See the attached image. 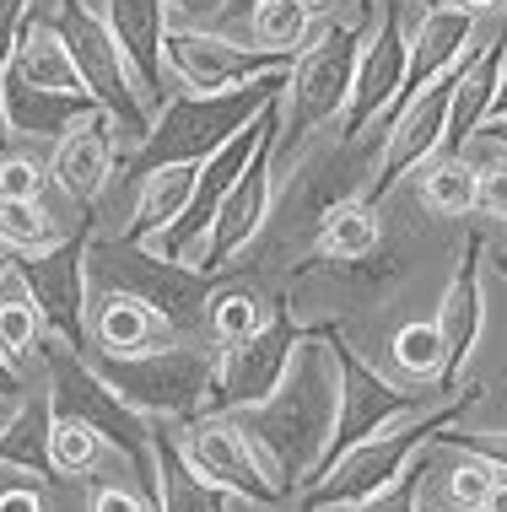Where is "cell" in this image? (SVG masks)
<instances>
[{
	"label": "cell",
	"instance_id": "cell-25",
	"mask_svg": "<svg viewBox=\"0 0 507 512\" xmlns=\"http://www.w3.org/2000/svg\"><path fill=\"white\" fill-rule=\"evenodd\" d=\"M276 313H281V302H270L259 286H227V292L211 297V308H205V329H211L216 345H232V340L259 335Z\"/></svg>",
	"mask_w": 507,
	"mask_h": 512
},
{
	"label": "cell",
	"instance_id": "cell-28",
	"mask_svg": "<svg viewBox=\"0 0 507 512\" xmlns=\"http://www.w3.org/2000/svg\"><path fill=\"white\" fill-rule=\"evenodd\" d=\"M313 22L297 0H254L249 11V38L259 49H276V54H297L313 38Z\"/></svg>",
	"mask_w": 507,
	"mask_h": 512
},
{
	"label": "cell",
	"instance_id": "cell-39",
	"mask_svg": "<svg viewBox=\"0 0 507 512\" xmlns=\"http://www.w3.org/2000/svg\"><path fill=\"white\" fill-rule=\"evenodd\" d=\"M481 512H507V475H497V486H491V496H486Z\"/></svg>",
	"mask_w": 507,
	"mask_h": 512
},
{
	"label": "cell",
	"instance_id": "cell-31",
	"mask_svg": "<svg viewBox=\"0 0 507 512\" xmlns=\"http://www.w3.org/2000/svg\"><path fill=\"white\" fill-rule=\"evenodd\" d=\"M49 168L33 162L27 151H6L0 146V200H44Z\"/></svg>",
	"mask_w": 507,
	"mask_h": 512
},
{
	"label": "cell",
	"instance_id": "cell-30",
	"mask_svg": "<svg viewBox=\"0 0 507 512\" xmlns=\"http://www.w3.org/2000/svg\"><path fill=\"white\" fill-rule=\"evenodd\" d=\"M38 335H44V318H38L33 297H27V292L0 297V351H6V356H27Z\"/></svg>",
	"mask_w": 507,
	"mask_h": 512
},
{
	"label": "cell",
	"instance_id": "cell-42",
	"mask_svg": "<svg viewBox=\"0 0 507 512\" xmlns=\"http://www.w3.org/2000/svg\"><path fill=\"white\" fill-rule=\"evenodd\" d=\"M11 141V119H6V71H0V146Z\"/></svg>",
	"mask_w": 507,
	"mask_h": 512
},
{
	"label": "cell",
	"instance_id": "cell-45",
	"mask_svg": "<svg viewBox=\"0 0 507 512\" xmlns=\"http://www.w3.org/2000/svg\"><path fill=\"white\" fill-rule=\"evenodd\" d=\"M362 6H367V11H373V0H362Z\"/></svg>",
	"mask_w": 507,
	"mask_h": 512
},
{
	"label": "cell",
	"instance_id": "cell-23",
	"mask_svg": "<svg viewBox=\"0 0 507 512\" xmlns=\"http://www.w3.org/2000/svg\"><path fill=\"white\" fill-rule=\"evenodd\" d=\"M383 238V211L373 200H346V205H335L330 216H324V227H319V238H313V254L319 259H362V254H373Z\"/></svg>",
	"mask_w": 507,
	"mask_h": 512
},
{
	"label": "cell",
	"instance_id": "cell-6",
	"mask_svg": "<svg viewBox=\"0 0 507 512\" xmlns=\"http://www.w3.org/2000/svg\"><path fill=\"white\" fill-rule=\"evenodd\" d=\"M87 270H98L103 286H125V292L146 297L162 318H168L173 335H195V329H205V308H211V275H200L195 265H173V259L152 254L146 243L103 238V232H92Z\"/></svg>",
	"mask_w": 507,
	"mask_h": 512
},
{
	"label": "cell",
	"instance_id": "cell-40",
	"mask_svg": "<svg viewBox=\"0 0 507 512\" xmlns=\"http://www.w3.org/2000/svg\"><path fill=\"white\" fill-rule=\"evenodd\" d=\"M507 114V60H502V81H497V98H491V114L486 119H502Z\"/></svg>",
	"mask_w": 507,
	"mask_h": 512
},
{
	"label": "cell",
	"instance_id": "cell-11",
	"mask_svg": "<svg viewBox=\"0 0 507 512\" xmlns=\"http://www.w3.org/2000/svg\"><path fill=\"white\" fill-rule=\"evenodd\" d=\"M270 195H276V135L254 151V162L232 178V189L216 205V221H211V238H205L195 270L200 275H222L232 259L249 248L259 232H265V216H270Z\"/></svg>",
	"mask_w": 507,
	"mask_h": 512
},
{
	"label": "cell",
	"instance_id": "cell-4",
	"mask_svg": "<svg viewBox=\"0 0 507 512\" xmlns=\"http://www.w3.org/2000/svg\"><path fill=\"white\" fill-rule=\"evenodd\" d=\"M416 259H421V227L410 216H394V227L383 232L378 248L362 259L308 254V270L292 281L286 308H319L324 324H335V318H346V313L383 308V302L405 286V275L416 270Z\"/></svg>",
	"mask_w": 507,
	"mask_h": 512
},
{
	"label": "cell",
	"instance_id": "cell-16",
	"mask_svg": "<svg viewBox=\"0 0 507 512\" xmlns=\"http://www.w3.org/2000/svg\"><path fill=\"white\" fill-rule=\"evenodd\" d=\"M475 38H481V17L475 11L454 6V0H443V6H427L416 22V33H410V71H405V98H416L421 87H432L437 76H448L454 65H464L475 54ZM394 103V108H400Z\"/></svg>",
	"mask_w": 507,
	"mask_h": 512
},
{
	"label": "cell",
	"instance_id": "cell-24",
	"mask_svg": "<svg viewBox=\"0 0 507 512\" xmlns=\"http://www.w3.org/2000/svg\"><path fill=\"white\" fill-rule=\"evenodd\" d=\"M416 205H421V211H432V216H448V221L481 211V178H475L470 157L432 162V168L416 178Z\"/></svg>",
	"mask_w": 507,
	"mask_h": 512
},
{
	"label": "cell",
	"instance_id": "cell-7",
	"mask_svg": "<svg viewBox=\"0 0 507 512\" xmlns=\"http://www.w3.org/2000/svg\"><path fill=\"white\" fill-rule=\"evenodd\" d=\"M297 54H276V49H249L238 38H227L222 27H200V22H168L162 38V65L178 81V92H232L243 81H259L270 71H292Z\"/></svg>",
	"mask_w": 507,
	"mask_h": 512
},
{
	"label": "cell",
	"instance_id": "cell-26",
	"mask_svg": "<svg viewBox=\"0 0 507 512\" xmlns=\"http://www.w3.org/2000/svg\"><path fill=\"white\" fill-rule=\"evenodd\" d=\"M103 432L81 415H65V410H49V437H44V453H49V469L54 475H87L98 469L103 459Z\"/></svg>",
	"mask_w": 507,
	"mask_h": 512
},
{
	"label": "cell",
	"instance_id": "cell-1",
	"mask_svg": "<svg viewBox=\"0 0 507 512\" xmlns=\"http://www.w3.org/2000/svg\"><path fill=\"white\" fill-rule=\"evenodd\" d=\"M335 421H340V329L313 324L297 340L276 394L265 405H249L243 426H249V437L259 442V453L281 480L313 486V475L335 453Z\"/></svg>",
	"mask_w": 507,
	"mask_h": 512
},
{
	"label": "cell",
	"instance_id": "cell-21",
	"mask_svg": "<svg viewBox=\"0 0 507 512\" xmlns=\"http://www.w3.org/2000/svg\"><path fill=\"white\" fill-rule=\"evenodd\" d=\"M6 71H11V76H22L27 87H38V92H65V98H87V81H81V71H76L65 33H60V27H54L49 17H38V11L27 17L22 44H17V54H11Z\"/></svg>",
	"mask_w": 507,
	"mask_h": 512
},
{
	"label": "cell",
	"instance_id": "cell-14",
	"mask_svg": "<svg viewBox=\"0 0 507 512\" xmlns=\"http://www.w3.org/2000/svg\"><path fill=\"white\" fill-rule=\"evenodd\" d=\"M114 157H119V130H114V119H108V108L92 103L87 114L54 141L49 178L60 184L65 200L98 205L103 189H108V173H114Z\"/></svg>",
	"mask_w": 507,
	"mask_h": 512
},
{
	"label": "cell",
	"instance_id": "cell-44",
	"mask_svg": "<svg viewBox=\"0 0 507 512\" xmlns=\"http://www.w3.org/2000/svg\"><path fill=\"white\" fill-rule=\"evenodd\" d=\"M416 6H421V11H427V6H443V0H416Z\"/></svg>",
	"mask_w": 507,
	"mask_h": 512
},
{
	"label": "cell",
	"instance_id": "cell-2",
	"mask_svg": "<svg viewBox=\"0 0 507 512\" xmlns=\"http://www.w3.org/2000/svg\"><path fill=\"white\" fill-rule=\"evenodd\" d=\"M286 87V71H270L259 81H243L232 92H216V98H200V92H168L152 114V130L135 146L130 157V178L146 168H162V162H205L216 146H227L232 135L249 124L259 108H270Z\"/></svg>",
	"mask_w": 507,
	"mask_h": 512
},
{
	"label": "cell",
	"instance_id": "cell-12",
	"mask_svg": "<svg viewBox=\"0 0 507 512\" xmlns=\"http://www.w3.org/2000/svg\"><path fill=\"white\" fill-rule=\"evenodd\" d=\"M405 71H410V38L400 33V11H383V22L362 38V54H356V76H351V98L346 114H340V135L351 141H367V124L383 119L405 92Z\"/></svg>",
	"mask_w": 507,
	"mask_h": 512
},
{
	"label": "cell",
	"instance_id": "cell-35",
	"mask_svg": "<svg viewBox=\"0 0 507 512\" xmlns=\"http://www.w3.org/2000/svg\"><path fill=\"white\" fill-rule=\"evenodd\" d=\"M87 512H152V507H146L141 496H130L125 486H98L92 502H87Z\"/></svg>",
	"mask_w": 507,
	"mask_h": 512
},
{
	"label": "cell",
	"instance_id": "cell-9",
	"mask_svg": "<svg viewBox=\"0 0 507 512\" xmlns=\"http://www.w3.org/2000/svg\"><path fill=\"white\" fill-rule=\"evenodd\" d=\"M87 243H92V227L81 238H65L44 248V254H22L17 259V286L33 297L38 318H44V335H60L81 345L92 335L87 329Z\"/></svg>",
	"mask_w": 507,
	"mask_h": 512
},
{
	"label": "cell",
	"instance_id": "cell-10",
	"mask_svg": "<svg viewBox=\"0 0 507 512\" xmlns=\"http://www.w3.org/2000/svg\"><path fill=\"white\" fill-rule=\"evenodd\" d=\"M297 340H303V324H297V308H286L270 318L259 335L232 340L216 351V410H249L265 405L276 394V383L286 378V362H292Z\"/></svg>",
	"mask_w": 507,
	"mask_h": 512
},
{
	"label": "cell",
	"instance_id": "cell-43",
	"mask_svg": "<svg viewBox=\"0 0 507 512\" xmlns=\"http://www.w3.org/2000/svg\"><path fill=\"white\" fill-rule=\"evenodd\" d=\"M11 275H17V259H11V254H6V243H0V286H6Z\"/></svg>",
	"mask_w": 507,
	"mask_h": 512
},
{
	"label": "cell",
	"instance_id": "cell-37",
	"mask_svg": "<svg viewBox=\"0 0 507 512\" xmlns=\"http://www.w3.org/2000/svg\"><path fill=\"white\" fill-rule=\"evenodd\" d=\"M222 6L227 0H168V11H178L184 22H211V27H216V17H222Z\"/></svg>",
	"mask_w": 507,
	"mask_h": 512
},
{
	"label": "cell",
	"instance_id": "cell-22",
	"mask_svg": "<svg viewBox=\"0 0 507 512\" xmlns=\"http://www.w3.org/2000/svg\"><path fill=\"white\" fill-rule=\"evenodd\" d=\"M92 108V98H65V92H38L22 76L6 71V119L11 141H60L65 130Z\"/></svg>",
	"mask_w": 507,
	"mask_h": 512
},
{
	"label": "cell",
	"instance_id": "cell-32",
	"mask_svg": "<svg viewBox=\"0 0 507 512\" xmlns=\"http://www.w3.org/2000/svg\"><path fill=\"white\" fill-rule=\"evenodd\" d=\"M475 178H481V211L507 221V151H497L486 168H475Z\"/></svg>",
	"mask_w": 507,
	"mask_h": 512
},
{
	"label": "cell",
	"instance_id": "cell-19",
	"mask_svg": "<svg viewBox=\"0 0 507 512\" xmlns=\"http://www.w3.org/2000/svg\"><path fill=\"white\" fill-rule=\"evenodd\" d=\"M87 329H92L103 356H141V351H157V345L173 340L168 318L146 297L125 292V286H103L92 313H87Z\"/></svg>",
	"mask_w": 507,
	"mask_h": 512
},
{
	"label": "cell",
	"instance_id": "cell-18",
	"mask_svg": "<svg viewBox=\"0 0 507 512\" xmlns=\"http://www.w3.org/2000/svg\"><path fill=\"white\" fill-rule=\"evenodd\" d=\"M103 22L114 33V44L125 49L135 81H141L146 103L168 98V65H162V38H168V0H103Z\"/></svg>",
	"mask_w": 507,
	"mask_h": 512
},
{
	"label": "cell",
	"instance_id": "cell-34",
	"mask_svg": "<svg viewBox=\"0 0 507 512\" xmlns=\"http://www.w3.org/2000/svg\"><path fill=\"white\" fill-rule=\"evenodd\" d=\"M443 437L448 442H464L475 459H486L491 475H507V432H470V437H464V432H448V426H443Z\"/></svg>",
	"mask_w": 507,
	"mask_h": 512
},
{
	"label": "cell",
	"instance_id": "cell-17",
	"mask_svg": "<svg viewBox=\"0 0 507 512\" xmlns=\"http://www.w3.org/2000/svg\"><path fill=\"white\" fill-rule=\"evenodd\" d=\"M437 329H443L448 345V378H459L475 356V340H481L486 324V286H481V238L459 243L454 254V275H448L443 297H437Z\"/></svg>",
	"mask_w": 507,
	"mask_h": 512
},
{
	"label": "cell",
	"instance_id": "cell-20",
	"mask_svg": "<svg viewBox=\"0 0 507 512\" xmlns=\"http://www.w3.org/2000/svg\"><path fill=\"white\" fill-rule=\"evenodd\" d=\"M195 178H200V162H162V168H146V173H135L130 221H125V232H114V238L146 243L152 232L173 227V221L184 216L189 195H195Z\"/></svg>",
	"mask_w": 507,
	"mask_h": 512
},
{
	"label": "cell",
	"instance_id": "cell-41",
	"mask_svg": "<svg viewBox=\"0 0 507 512\" xmlns=\"http://www.w3.org/2000/svg\"><path fill=\"white\" fill-rule=\"evenodd\" d=\"M454 6H464V11H475V17H491V11H502L507 0H454Z\"/></svg>",
	"mask_w": 507,
	"mask_h": 512
},
{
	"label": "cell",
	"instance_id": "cell-8",
	"mask_svg": "<svg viewBox=\"0 0 507 512\" xmlns=\"http://www.w3.org/2000/svg\"><path fill=\"white\" fill-rule=\"evenodd\" d=\"M178 453H184V464L195 469L205 486H216L227 496H249V502H259V507H276L286 496V480L270 469L265 453H259L249 426L232 421V415H222V410L195 415L184 442H178Z\"/></svg>",
	"mask_w": 507,
	"mask_h": 512
},
{
	"label": "cell",
	"instance_id": "cell-5",
	"mask_svg": "<svg viewBox=\"0 0 507 512\" xmlns=\"http://www.w3.org/2000/svg\"><path fill=\"white\" fill-rule=\"evenodd\" d=\"M130 399L141 415H211L216 410V356H205L200 345H157L141 356H87Z\"/></svg>",
	"mask_w": 507,
	"mask_h": 512
},
{
	"label": "cell",
	"instance_id": "cell-38",
	"mask_svg": "<svg viewBox=\"0 0 507 512\" xmlns=\"http://www.w3.org/2000/svg\"><path fill=\"white\" fill-rule=\"evenodd\" d=\"M475 141H491L497 151H507V114L502 119H486L481 130H475Z\"/></svg>",
	"mask_w": 507,
	"mask_h": 512
},
{
	"label": "cell",
	"instance_id": "cell-29",
	"mask_svg": "<svg viewBox=\"0 0 507 512\" xmlns=\"http://www.w3.org/2000/svg\"><path fill=\"white\" fill-rule=\"evenodd\" d=\"M0 243L17 254H44V248L65 243V232L44 200H0Z\"/></svg>",
	"mask_w": 507,
	"mask_h": 512
},
{
	"label": "cell",
	"instance_id": "cell-46",
	"mask_svg": "<svg viewBox=\"0 0 507 512\" xmlns=\"http://www.w3.org/2000/svg\"><path fill=\"white\" fill-rule=\"evenodd\" d=\"M502 275H507V259H502Z\"/></svg>",
	"mask_w": 507,
	"mask_h": 512
},
{
	"label": "cell",
	"instance_id": "cell-15",
	"mask_svg": "<svg viewBox=\"0 0 507 512\" xmlns=\"http://www.w3.org/2000/svg\"><path fill=\"white\" fill-rule=\"evenodd\" d=\"M502 60H507V22L481 27V44L464 60V71L454 76V103H448V135H443V157H470L475 130L491 114V98H497L502 81Z\"/></svg>",
	"mask_w": 507,
	"mask_h": 512
},
{
	"label": "cell",
	"instance_id": "cell-13",
	"mask_svg": "<svg viewBox=\"0 0 507 512\" xmlns=\"http://www.w3.org/2000/svg\"><path fill=\"white\" fill-rule=\"evenodd\" d=\"M427 399H410L400 394L383 372H373L362 362V356L346 345V335H340V421H335V453L351 448V442L373 437L383 432V426L405 421V415H416ZM330 453V459H335Z\"/></svg>",
	"mask_w": 507,
	"mask_h": 512
},
{
	"label": "cell",
	"instance_id": "cell-27",
	"mask_svg": "<svg viewBox=\"0 0 507 512\" xmlns=\"http://www.w3.org/2000/svg\"><path fill=\"white\" fill-rule=\"evenodd\" d=\"M394 362H400L405 378L416 383H443L448 378V345H443V329L432 318H410V324L394 329Z\"/></svg>",
	"mask_w": 507,
	"mask_h": 512
},
{
	"label": "cell",
	"instance_id": "cell-36",
	"mask_svg": "<svg viewBox=\"0 0 507 512\" xmlns=\"http://www.w3.org/2000/svg\"><path fill=\"white\" fill-rule=\"evenodd\" d=\"M0 512H49V496L33 486H0Z\"/></svg>",
	"mask_w": 507,
	"mask_h": 512
},
{
	"label": "cell",
	"instance_id": "cell-3",
	"mask_svg": "<svg viewBox=\"0 0 507 512\" xmlns=\"http://www.w3.org/2000/svg\"><path fill=\"white\" fill-rule=\"evenodd\" d=\"M356 54H362V27L351 22H319L313 38L297 49L292 71H286V87H281V124H276V162L292 151H303L319 130L346 114V98H351V76H356Z\"/></svg>",
	"mask_w": 507,
	"mask_h": 512
},
{
	"label": "cell",
	"instance_id": "cell-33",
	"mask_svg": "<svg viewBox=\"0 0 507 512\" xmlns=\"http://www.w3.org/2000/svg\"><path fill=\"white\" fill-rule=\"evenodd\" d=\"M27 17H33V0H0V71L11 65V54L22 44Z\"/></svg>",
	"mask_w": 507,
	"mask_h": 512
}]
</instances>
